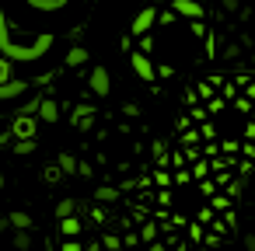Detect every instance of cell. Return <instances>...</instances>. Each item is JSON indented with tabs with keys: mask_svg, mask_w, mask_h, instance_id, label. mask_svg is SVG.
<instances>
[]
</instances>
